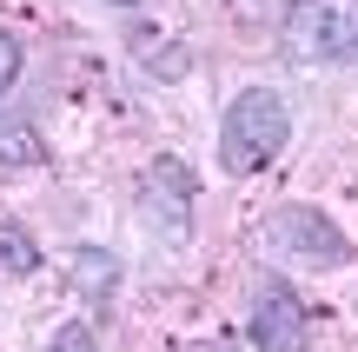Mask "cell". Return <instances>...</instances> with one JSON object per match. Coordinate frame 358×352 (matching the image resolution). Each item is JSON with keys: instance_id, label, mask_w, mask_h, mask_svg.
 <instances>
[{"instance_id": "6da1fadb", "label": "cell", "mask_w": 358, "mask_h": 352, "mask_svg": "<svg viewBox=\"0 0 358 352\" xmlns=\"http://www.w3.org/2000/svg\"><path fill=\"white\" fill-rule=\"evenodd\" d=\"M285 140H292L285 100L272 87H245L239 100L226 106V127H219V167H226L232 180H245V173L272 167V160L285 153Z\"/></svg>"}, {"instance_id": "7a4b0ae2", "label": "cell", "mask_w": 358, "mask_h": 352, "mask_svg": "<svg viewBox=\"0 0 358 352\" xmlns=\"http://www.w3.org/2000/svg\"><path fill=\"white\" fill-rule=\"evenodd\" d=\"M285 53L292 60H345V53H358V0H299L285 13Z\"/></svg>"}, {"instance_id": "3957f363", "label": "cell", "mask_w": 358, "mask_h": 352, "mask_svg": "<svg viewBox=\"0 0 358 352\" xmlns=\"http://www.w3.org/2000/svg\"><path fill=\"white\" fill-rule=\"evenodd\" d=\"M245 332H252L259 352H306V346H312V313L299 306V293L285 286V279H266L259 300H252Z\"/></svg>"}, {"instance_id": "277c9868", "label": "cell", "mask_w": 358, "mask_h": 352, "mask_svg": "<svg viewBox=\"0 0 358 352\" xmlns=\"http://www.w3.org/2000/svg\"><path fill=\"white\" fill-rule=\"evenodd\" d=\"M272 239H279L285 253H299V260H312L319 273H332V266L352 260L345 233H338L325 213H312V206H279V213H272Z\"/></svg>"}, {"instance_id": "5b68a950", "label": "cell", "mask_w": 358, "mask_h": 352, "mask_svg": "<svg viewBox=\"0 0 358 352\" xmlns=\"http://www.w3.org/2000/svg\"><path fill=\"white\" fill-rule=\"evenodd\" d=\"M66 286L80 293V300H106V293L120 286V260L100 246H73L66 253Z\"/></svg>"}, {"instance_id": "8992f818", "label": "cell", "mask_w": 358, "mask_h": 352, "mask_svg": "<svg viewBox=\"0 0 358 352\" xmlns=\"http://www.w3.org/2000/svg\"><path fill=\"white\" fill-rule=\"evenodd\" d=\"M40 160H47V140H40L20 113L0 106V167H40Z\"/></svg>"}, {"instance_id": "52a82bcc", "label": "cell", "mask_w": 358, "mask_h": 352, "mask_svg": "<svg viewBox=\"0 0 358 352\" xmlns=\"http://www.w3.org/2000/svg\"><path fill=\"white\" fill-rule=\"evenodd\" d=\"M0 273H7V279L40 273V246H34L27 226H7V220H0Z\"/></svg>"}, {"instance_id": "ba28073f", "label": "cell", "mask_w": 358, "mask_h": 352, "mask_svg": "<svg viewBox=\"0 0 358 352\" xmlns=\"http://www.w3.org/2000/svg\"><path fill=\"white\" fill-rule=\"evenodd\" d=\"M47 352H100V339H93L87 319H66V326L53 332V346H47Z\"/></svg>"}, {"instance_id": "9c48e42d", "label": "cell", "mask_w": 358, "mask_h": 352, "mask_svg": "<svg viewBox=\"0 0 358 352\" xmlns=\"http://www.w3.org/2000/svg\"><path fill=\"white\" fill-rule=\"evenodd\" d=\"M20 60H27V53H20V40H13L7 27H0V93H7L13 80H20Z\"/></svg>"}, {"instance_id": "30bf717a", "label": "cell", "mask_w": 358, "mask_h": 352, "mask_svg": "<svg viewBox=\"0 0 358 352\" xmlns=\"http://www.w3.org/2000/svg\"><path fill=\"white\" fill-rule=\"evenodd\" d=\"M113 7H133V0H113Z\"/></svg>"}]
</instances>
